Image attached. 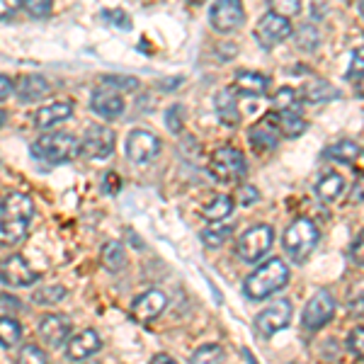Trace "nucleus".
Wrapping results in <instances>:
<instances>
[{"label":"nucleus","mask_w":364,"mask_h":364,"mask_svg":"<svg viewBox=\"0 0 364 364\" xmlns=\"http://www.w3.org/2000/svg\"><path fill=\"white\" fill-rule=\"evenodd\" d=\"M73 114V105L70 102H54V105H44L37 114H34V127L37 129H51L61 122H66Z\"/></svg>","instance_id":"obj_20"},{"label":"nucleus","mask_w":364,"mask_h":364,"mask_svg":"<svg viewBox=\"0 0 364 364\" xmlns=\"http://www.w3.org/2000/svg\"><path fill=\"white\" fill-rule=\"evenodd\" d=\"M236 90L240 95H250V97H260L269 90V78L262 73H250V70H240L236 73Z\"/></svg>","instance_id":"obj_22"},{"label":"nucleus","mask_w":364,"mask_h":364,"mask_svg":"<svg viewBox=\"0 0 364 364\" xmlns=\"http://www.w3.org/2000/svg\"><path fill=\"white\" fill-rule=\"evenodd\" d=\"M17 8H20V0H0V20L15 15Z\"/></svg>","instance_id":"obj_46"},{"label":"nucleus","mask_w":364,"mask_h":364,"mask_svg":"<svg viewBox=\"0 0 364 364\" xmlns=\"http://www.w3.org/2000/svg\"><path fill=\"white\" fill-rule=\"evenodd\" d=\"M257 199H260V192H257L255 187H250V185L240 187V202H243L245 207H250V204H255Z\"/></svg>","instance_id":"obj_45"},{"label":"nucleus","mask_w":364,"mask_h":364,"mask_svg":"<svg viewBox=\"0 0 364 364\" xmlns=\"http://www.w3.org/2000/svg\"><path fill=\"white\" fill-rule=\"evenodd\" d=\"M318 228L311 219H296L294 224L284 231V238H282V245H284V252L291 257V262L296 265H304L309 260V255L316 250L318 245Z\"/></svg>","instance_id":"obj_4"},{"label":"nucleus","mask_w":364,"mask_h":364,"mask_svg":"<svg viewBox=\"0 0 364 364\" xmlns=\"http://www.w3.org/2000/svg\"><path fill=\"white\" fill-rule=\"evenodd\" d=\"M66 294H68L66 287H61V284H44V287H39V289L34 291L32 299H34V304H39V306H54V304L63 301Z\"/></svg>","instance_id":"obj_29"},{"label":"nucleus","mask_w":364,"mask_h":364,"mask_svg":"<svg viewBox=\"0 0 364 364\" xmlns=\"http://www.w3.org/2000/svg\"><path fill=\"white\" fill-rule=\"evenodd\" d=\"M0 279L8 287H32L39 279V274L27 265L22 255H10L0 262Z\"/></svg>","instance_id":"obj_13"},{"label":"nucleus","mask_w":364,"mask_h":364,"mask_svg":"<svg viewBox=\"0 0 364 364\" xmlns=\"http://www.w3.org/2000/svg\"><path fill=\"white\" fill-rule=\"evenodd\" d=\"M221 360H224V350L219 345H202L195 350L190 364H221Z\"/></svg>","instance_id":"obj_33"},{"label":"nucleus","mask_w":364,"mask_h":364,"mask_svg":"<svg viewBox=\"0 0 364 364\" xmlns=\"http://www.w3.org/2000/svg\"><path fill=\"white\" fill-rule=\"evenodd\" d=\"M161 154V141H158L156 134L146 132V129H134L127 139V158L132 163H151L154 158Z\"/></svg>","instance_id":"obj_12"},{"label":"nucleus","mask_w":364,"mask_h":364,"mask_svg":"<svg viewBox=\"0 0 364 364\" xmlns=\"http://www.w3.org/2000/svg\"><path fill=\"white\" fill-rule=\"evenodd\" d=\"M107 83H114V85H109V87H124V90H132V87H136L139 85V80H134V78H105Z\"/></svg>","instance_id":"obj_48"},{"label":"nucleus","mask_w":364,"mask_h":364,"mask_svg":"<svg viewBox=\"0 0 364 364\" xmlns=\"http://www.w3.org/2000/svg\"><path fill=\"white\" fill-rule=\"evenodd\" d=\"M90 107H92V112L97 117H102V119H119V117L124 114V100H122V95L114 87L102 85L92 92Z\"/></svg>","instance_id":"obj_16"},{"label":"nucleus","mask_w":364,"mask_h":364,"mask_svg":"<svg viewBox=\"0 0 364 364\" xmlns=\"http://www.w3.org/2000/svg\"><path fill=\"white\" fill-rule=\"evenodd\" d=\"M279 139H282V132H279V114L277 112L265 114L250 129V144L255 146L257 151H274L279 144Z\"/></svg>","instance_id":"obj_14"},{"label":"nucleus","mask_w":364,"mask_h":364,"mask_svg":"<svg viewBox=\"0 0 364 364\" xmlns=\"http://www.w3.org/2000/svg\"><path fill=\"white\" fill-rule=\"evenodd\" d=\"M78 154H80V141L73 134L66 132L44 134V136H39L32 144V156L39 158L42 163H51V166L73 161Z\"/></svg>","instance_id":"obj_3"},{"label":"nucleus","mask_w":364,"mask_h":364,"mask_svg":"<svg viewBox=\"0 0 364 364\" xmlns=\"http://www.w3.org/2000/svg\"><path fill=\"white\" fill-rule=\"evenodd\" d=\"M100 348H102V340H100L97 331H92V328H85V331H80L78 336L68 338L66 343V357L70 362H83L87 357L97 355Z\"/></svg>","instance_id":"obj_18"},{"label":"nucleus","mask_w":364,"mask_h":364,"mask_svg":"<svg viewBox=\"0 0 364 364\" xmlns=\"http://www.w3.org/2000/svg\"><path fill=\"white\" fill-rule=\"evenodd\" d=\"M360 75H364V46L355 49V54H352V61H350V68H348V73H345V78L357 80Z\"/></svg>","instance_id":"obj_39"},{"label":"nucleus","mask_w":364,"mask_h":364,"mask_svg":"<svg viewBox=\"0 0 364 364\" xmlns=\"http://www.w3.org/2000/svg\"><path fill=\"white\" fill-rule=\"evenodd\" d=\"M209 170L219 182L233 185V182L243 180L245 170H248V163H245L243 151L233 149V146H221V149H216L214 156H211Z\"/></svg>","instance_id":"obj_5"},{"label":"nucleus","mask_w":364,"mask_h":364,"mask_svg":"<svg viewBox=\"0 0 364 364\" xmlns=\"http://www.w3.org/2000/svg\"><path fill=\"white\" fill-rule=\"evenodd\" d=\"M348 311L355 316L364 314V277H360L348 289Z\"/></svg>","instance_id":"obj_34"},{"label":"nucleus","mask_w":364,"mask_h":364,"mask_svg":"<svg viewBox=\"0 0 364 364\" xmlns=\"http://www.w3.org/2000/svg\"><path fill=\"white\" fill-rule=\"evenodd\" d=\"M291 314H294V306L287 299H277L272 301V306H267L265 311L255 316V333L260 338H272L274 333L284 331L291 323Z\"/></svg>","instance_id":"obj_7"},{"label":"nucleus","mask_w":364,"mask_h":364,"mask_svg":"<svg viewBox=\"0 0 364 364\" xmlns=\"http://www.w3.org/2000/svg\"><path fill=\"white\" fill-rule=\"evenodd\" d=\"M102 20L105 22H114V25H122V29H129L132 27V20H129V15H124L122 10H105L102 13Z\"/></svg>","instance_id":"obj_42"},{"label":"nucleus","mask_w":364,"mask_h":364,"mask_svg":"<svg viewBox=\"0 0 364 364\" xmlns=\"http://www.w3.org/2000/svg\"><path fill=\"white\" fill-rule=\"evenodd\" d=\"M355 92H357V97H364V75H360V78H357V87H355Z\"/></svg>","instance_id":"obj_51"},{"label":"nucleus","mask_w":364,"mask_h":364,"mask_svg":"<svg viewBox=\"0 0 364 364\" xmlns=\"http://www.w3.org/2000/svg\"><path fill=\"white\" fill-rule=\"evenodd\" d=\"M151 364H178V362H175L170 355H156L154 360H151Z\"/></svg>","instance_id":"obj_50"},{"label":"nucleus","mask_w":364,"mask_h":364,"mask_svg":"<svg viewBox=\"0 0 364 364\" xmlns=\"http://www.w3.org/2000/svg\"><path fill=\"white\" fill-rule=\"evenodd\" d=\"M360 13H362V17H364V0H360Z\"/></svg>","instance_id":"obj_53"},{"label":"nucleus","mask_w":364,"mask_h":364,"mask_svg":"<svg viewBox=\"0 0 364 364\" xmlns=\"http://www.w3.org/2000/svg\"><path fill=\"white\" fill-rule=\"evenodd\" d=\"M272 105H274V112L277 114H284V112H299V95L296 90L291 87H279L272 97Z\"/></svg>","instance_id":"obj_32"},{"label":"nucleus","mask_w":364,"mask_h":364,"mask_svg":"<svg viewBox=\"0 0 364 364\" xmlns=\"http://www.w3.org/2000/svg\"><path fill=\"white\" fill-rule=\"evenodd\" d=\"M34 216V202L22 192H13L0 202V245L22 243Z\"/></svg>","instance_id":"obj_1"},{"label":"nucleus","mask_w":364,"mask_h":364,"mask_svg":"<svg viewBox=\"0 0 364 364\" xmlns=\"http://www.w3.org/2000/svg\"><path fill=\"white\" fill-rule=\"evenodd\" d=\"M182 112H185V109H182V105H175V107H170L166 112V127L173 134H178L182 129Z\"/></svg>","instance_id":"obj_41"},{"label":"nucleus","mask_w":364,"mask_h":364,"mask_svg":"<svg viewBox=\"0 0 364 364\" xmlns=\"http://www.w3.org/2000/svg\"><path fill=\"white\" fill-rule=\"evenodd\" d=\"M296 39H299V46H301V49H306V51H314L316 46H318V42H321L316 27H311V25H304L301 29H299Z\"/></svg>","instance_id":"obj_37"},{"label":"nucleus","mask_w":364,"mask_h":364,"mask_svg":"<svg viewBox=\"0 0 364 364\" xmlns=\"http://www.w3.org/2000/svg\"><path fill=\"white\" fill-rule=\"evenodd\" d=\"M190 3H195V5H202V3H207V0H190Z\"/></svg>","instance_id":"obj_54"},{"label":"nucleus","mask_w":364,"mask_h":364,"mask_svg":"<svg viewBox=\"0 0 364 364\" xmlns=\"http://www.w3.org/2000/svg\"><path fill=\"white\" fill-rule=\"evenodd\" d=\"M287 282H289V267H287V262L279 260V257H272V260H267L265 265H260L255 272L245 277L243 291L252 301H262V299L284 289Z\"/></svg>","instance_id":"obj_2"},{"label":"nucleus","mask_w":364,"mask_h":364,"mask_svg":"<svg viewBox=\"0 0 364 364\" xmlns=\"http://www.w3.org/2000/svg\"><path fill=\"white\" fill-rule=\"evenodd\" d=\"M119 187H122L119 175H117V173H107V175H105V185H102V190L107 192V195H117V192H119Z\"/></svg>","instance_id":"obj_44"},{"label":"nucleus","mask_w":364,"mask_h":364,"mask_svg":"<svg viewBox=\"0 0 364 364\" xmlns=\"http://www.w3.org/2000/svg\"><path fill=\"white\" fill-rule=\"evenodd\" d=\"M309 129L306 124V119H304L299 112H284V114H279V132H282V136H287V139H296V136H301L304 132Z\"/></svg>","instance_id":"obj_28"},{"label":"nucleus","mask_w":364,"mask_h":364,"mask_svg":"<svg viewBox=\"0 0 364 364\" xmlns=\"http://www.w3.org/2000/svg\"><path fill=\"white\" fill-rule=\"evenodd\" d=\"M289 37H291V22L282 15L267 13L255 25V39L260 42L262 49H274V46L287 42Z\"/></svg>","instance_id":"obj_10"},{"label":"nucleus","mask_w":364,"mask_h":364,"mask_svg":"<svg viewBox=\"0 0 364 364\" xmlns=\"http://www.w3.org/2000/svg\"><path fill=\"white\" fill-rule=\"evenodd\" d=\"M22 338V326L15 318L0 316V345L3 348H15Z\"/></svg>","instance_id":"obj_31"},{"label":"nucleus","mask_w":364,"mask_h":364,"mask_svg":"<svg viewBox=\"0 0 364 364\" xmlns=\"http://www.w3.org/2000/svg\"><path fill=\"white\" fill-rule=\"evenodd\" d=\"M343 190H345V180L340 178L338 173H326L316 182V195H318L323 202H336V199L343 195Z\"/></svg>","instance_id":"obj_24"},{"label":"nucleus","mask_w":364,"mask_h":364,"mask_svg":"<svg viewBox=\"0 0 364 364\" xmlns=\"http://www.w3.org/2000/svg\"><path fill=\"white\" fill-rule=\"evenodd\" d=\"M102 265L109 269V272H119L127 265V252L124 245L119 240H109L107 245L102 248Z\"/></svg>","instance_id":"obj_27"},{"label":"nucleus","mask_w":364,"mask_h":364,"mask_svg":"<svg viewBox=\"0 0 364 364\" xmlns=\"http://www.w3.org/2000/svg\"><path fill=\"white\" fill-rule=\"evenodd\" d=\"M49 80L42 78V75L37 73H29V75H22L20 80H17L15 85V92H17V100L20 102H39L42 97L49 95Z\"/></svg>","instance_id":"obj_19"},{"label":"nucleus","mask_w":364,"mask_h":364,"mask_svg":"<svg viewBox=\"0 0 364 364\" xmlns=\"http://www.w3.org/2000/svg\"><path fill=\"white\" fill-rule=\"evenodd\" d=\"M231 236H233V226L219 224V221H216L214 226H209L202 231V240H204L207 248H219V245H224Z\"/></svg>","instance_id":"obj_30"},{"label":"nucleus","mask_w":364,"mask_h":364,"mask_svg":"<svg viewBox=\"0 0 364 364\" xmlns=\"http://www.w3.org/2000/svg\"><path fill=\"white\" fill-rule=\"evenodd\" d=\"M333 316H336V299L328 289H318L304 309V328L321 331L323 326L333 321Z\"/></svg>","instance_id":"obj_11"},{"label":"nucleus","mask_w":364,"mask_h":364,"mask_svg":"<svg viewBox=\"0 0 364 364\" xmlns=\"http://www.w3.org/2000/svg\"><path fill=\"white\" fill-rule=\"evenodd\" d=\"M272 243H274L272 226H265V224L252 226V228H248V231H245L243 236L238 238L236 255L243 262H257L269 248H272Z\"/></svg>","instance_id":"obj_6"},{"label":"nucleus","mask_w":364,"mask_h":364,"mask_svg":"<svg viewBox=\"0 0 364 364\" xmlns=\"http://www.w3.org/2000/svg\"><path fill=\"white\" fill-rule=\"evenodd\" d=\"M269 13L274 15H282V17H296L299 13H301V0H269Z\"/></svg>","instance_id":"obj_35"},{"label":"nucleus","mask_w":364,"mask_h":364,"mask_svg":"<svg viewBox=\"0 0 364 364\" xmlns=\"http://www.w3.org/2000/svg\"><path fill=\"white\" fill-rule=\"evenodd\" d=\"M350 255H352V260H355V265L364 267V231L355 238V243H352V248H350Z\"/></svg>","instance_id":"obj_43"},{"label":"nucleus","mask_w":364,"mask_h":364,"mask_svg":"<svg viewBox=\"0 0 364 364\" xmlns=\"http://www.w3.org/2000/svg\"><path fill=\"white\" fill-rule=\"evenodd\" d=\"M20 3L32 17H46L51 13V0H20Z\"/></svg>","instance_id":"obj_38"},{"label":"nucleus","mask_w":364,"mask_h":364,"mask_svg":"<svg viewBox=\"0 0 364 364\" xmlns=\"http://www.w3.org/2000/svg\"><path fill=\"white\" fill-rule=\"evenodd\" d=\"M5 122H8V114H5V109H0V127H3Z\"/></svg>","instance_id":"obj_52"},{"label":"nucleus","mask_w":364,"mask_h":364,"mask_svg":"<svg viewBox=\"0 0 364 364\" xmlns=\"http://www.w3.org/2000/svg\"><path fill=\"white\" fill-rule=\"evenodd\" d=\"M348 345H350V350L355 352L357 357H360V360H364V326L355 328V331L350 333Z\"/></svg>","instance_id":"obj_40"},{"label":"nucleus","mask_w":364,"mask_h":364,"mask_svg":"<svg viewBox=\"0 0 364 364\" xmlns=\"http://www.w3.org/2000/svg\"><path fill=\"white\" fill-rule=\"evenodd\" d=\"M231 211H233V197H228V195H216L211 202L207 204V207L202 209V214H204V219L207 221H224L231 216Z\"/></svg>","instance_id":"obj_26"},{"label":"nucleus","mask_w":364,"mask_h":364,"mask_svg":"<svg viewBox=\"0 0 364 364\" xmlns=\"http://www.w3.org/2000/svg\"><path fill=\"white\" fill-rule=\"evenodd\" d=\"M17 364H49V360H46L44 350L39 348V345H25V348L20 350Z\"/></svg>","instance_id":"obj_36"},{"label":"nucleus","mask_w":364,"mask_h":364,"mask_svg":"<svg viewBox=\"0 0 364 364\" xmlns=\"http://www.w3.org/2000/svg\"><path fill=\"white\" fill-rule=\"evenodd\" d=\"M209 22L219 34L236 32L245 22V10L240 0H216L214 8L209 10Z\"/></svg>","instance_id":"obj_9"},{"label":"nucleus","mask_w":364,"mask_h":364,"mask_svg":"<svg viewBox=\"0 0 364 364\" xmlns=\"http://www.w3.org/2000/svg\"><path fill=\"white\" fill-rule=\"evenodd\" d=\"M352 199H355V202H362V199H364V175L357 178L355 190H352Z\"/></svg>","instance_id":"obj_49"},{"label":"nucleus","mask_w":364,"mask_h":364,"mask_svg":"<svg viewBox=\"0 0 364 364\" xmlns=\"http://www.w3.org/2000/svg\"><path fill=\"white\" fill-rule=\"evenodd\" d=\"M117 144V136L109 127L105 124H92L85 132V136L80 139V154L90 161H102V158L112 156Z\"/></svg>","instance_id":"obj_8"},{"label":"nucleus","mask_w":364,"mask_h":364,"mask_svg":"<svg viewBox=\"0 0 364 364\" xmlns=\"http://www.w3.org/2000/svg\"><path fill=\"white\" fill-rule=\"evenodd\" d=\"M39 338L44 340L49 348H61L70 338V318L61 314H49L39 323Z\"/></svg>","instance_id":"obj_17"},{"label":"nucleus","mask_w":364,"mask_h":364,"mask_svg":"<svg viewBox=\"0 0 364 364\" xmlns=\"http://www.w3.org/2000/svg\"><path fill=\"white\" fill-rule=\"evenodd\" d=\"M340 92L326 80H316V83H309L304 87V100L311 105H321V102H331V100H338Z\"/></svg>","instance_id":"obj_25"},{"label":"nucleus","mask_w":364,"mask_h":364,"mask_svg":"<svg viewBox=\"0 0 364 364\" xmlns=\"http://www.w3.org/2000/svg\"><path fill=\"white\" fill-rule=\"evenodd\" d=\"M214 107H216V114H219L221 124L238 127L240 114H238L236 100H233V92L231 90H221L219 95H216V100H214Z\"/></svg>","instance_id":"obj_23"},{"label":"nucleus","mask_w":364,"mask_h":364,"mask_svg":"<svg viewBox=\"0 0 364 364\" xmlns=\"http://www.w3.org/2000/svg\"><path fill=\"white\" fill-rule=\"evenodd\" d=\"M13 90H15L13 80H10L8 75H0V102H3V100H8L10 95H13Z\"/></svg>","instance_id":"obj_47"},{"label":"nucleus","mask_w":364,"mask_h":364,"mask_svg":"<svg viewBox=\"0 0 364 364\" xmlns=\"http://www.w3.org/2000/svg\"><path fill=\"white\" fill-rule=\"evenodd\" d=\"M326 156L352 168L364 166V149L360 144H355V141H338L331 149H326Z\"/></svg>","instance_id":"obj_21"},{"label":"nucleus","mask_w":364,"mask_h":364,"mask_svg":"<svg viewBox=\"0 0 364 364\" xmlns=\"http://www.w3.org/2000/svg\"><path fill=\"white\" fill-rule=\"evenodd\" d=\"M166 306H168V296L163 294L161 289H149L141 296L134 299L132 314H134V318L141 323H151L166 311Z\"/></svg>","instance_id":"obj_15"}]
</instances>
